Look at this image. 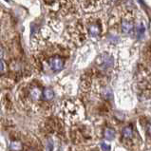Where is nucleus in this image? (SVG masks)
I'll list each match as a JSON object with an SVG mask.
<instances>
[{"mask_svg":"<svg viewBox=\"0 0 151 151\" xmlns=\"http://www.w3.org/2000/svg\"><path fill=\"white\" fill-rule=\"evenodd\" d=\"M101 147L104 151H110V145H107L106 143H102L101 144Z\"/></svg>","mask_w":151,"mask_h":151,"instance_id":"obj_12","label":"nucleus"},{"mask_svg":"<svg viewBox=\"0 0 151 151\" xmlns=\"http://www.w3.org/2000/svg\"><path fill=\"white\" fill-rule=\"evenodd\" d=\"M29 95H31V98L33 101H38L42 96V91L40 90V88H32L31 92H29Z\"/></svg>","mask_w":151,"mask_h":151,"instance_id":"obj_5","label":"nucleus"},{"mask_svg":"<svg viewBox=\"0 0 151 151\" xmlns=\"http://www.w3.org/2000/svg\"><path fill=\"white\" fill-rule=\"evenodd\" d=\"M145 29L143 26V24H140L139 26H138V27H137V35H138V37L141 38L142 36H143L144 33H145Z\"/></svg>","mask_w":151,"mask_h":151,"instance_id":"obj_11","label":"nucleus"},{"mask_svg":"<svg viewBox=\"0 0 151 151\" xmlns=\"http://www.w3.org/2000/svg\"><path fill=\"white\" fill-rule=\"evenodd\" d=\"M88 32H89V35L91 37H97L100 35V32H101V28L100 26L96 23H93V24H90L89 27H88Z\"/></svg>","mask_w":151,"mask_h":151,"instance_id":"obj_3","label":"nucleus"},{"mask_svg":"<svg viewBox=\"0 0 151 151\" xmlns=\"http://www.w3.org/2000/svg\"><path fill=\"white\" fill-rule=\"evenodd\" d=\"M121 28H122V32L124 33H130L133 29H134V26H133V23L131 21H128V20H124L122 22V25H121Z\"/></svg>","mask_w":151,"mask_h":151,"instance_id":"obj_4","label":"nucleus"},{"mask_svg":"<svg viewBox=\"0 0 151 151\" xmlns=\"http://www.w3.org/2000/svg\"><path fill=\"white\" fill-rule=\"evenodd\" d=\"M10 148L12 151H20L22 149V145H21L19 142H12L10 145Z\"/></svg>","mask_w":151,"mask_h":151,"instance_id":"obj_9","label":"nucleus"},{"mask_svg":"<svg viewBox=\"0 0 151 151\" xmlns=\"http://www.w3.org/2000/svg\"><path fill=\"white\" fill-rule=\"evenodd\" d=\"M122 134L124 138H127V139H129V138H131L133 136V130L130 127H126L122 131Z\"/></svg>","mask_w":151,"mask_h":151,"instance_id":"obj_8","label":"nucleus"},{"mask_svg":"<svg viewBox=\"0 0 151 151\" xmlns=\"http://www.w3.org/2000/svg\"><path fill=\"white\" fill-rule=\"evenodd\" d=\"M4 68H5V67H4V64H3V62L0 61V73L4 71Z\"/></svg>","mask_w":151,"mask_h":151,"instance_id":"obj_13","label":"nucleus"},{"mask_svg":"<svg viewBox=\"0 0 151 151\" xmlns=\"http://www.w3.org/2000/svg\"><path fill=\"white\" fill-rule=\"evenodd\" d=\"M43 96L46 99V100H51L53 97H54V92L53 90L50 88H47L44 89V91H43Z\"/></svg>","mask_w":151,"mask_h":151,"instance_id":"obj_7","label":"nucleus"},{"mask_svg":"<svg viewBox=\"0 0 151 151\" xmlns=\"http://www.w3.org/2000/svg\"><path fill=\"white\" fill-rule=\"evenodd\" d=\"M97 65L99 67H101L104 70H107V68H110L113 66V58L111 57L109 54L107 53H104L101 54L99 57L97 58Z\"/></svg>","mask_w":151,"mask_h":151,"instance_id":"obj_1","label":"nucleus"},{"mask_svg":"<svg viewBox=\"0 0 151 151\" xmlns=\"http://www.w3.org/2000/svg\"><path fill=\"white\" fill-rule=\"evenodd\" d=\"M50 67L54 71H59L64 68V60L60 57H52L49 61Z\"/></svg>","mask_w":151,"mask_h":151,"instance_id":"obj_2","label":"nucleus"},{"mask_svg":"<svg viewBox=\"0 0 151 151\" xmlns=\"http://www.w3.org/2000/svg\"><path fill=\"white\" fill-rule=\"evenodd\" d=\"M3 56H4V51L1 48H0V59H2Z\"/></svg>","mask_w":151,"mask_h":151,"instance_id":"obj_14","label":"nucleus"},{"mask_svg":"<svg viewBox=\"0 0 151 151\" xmlns=\"http://www.w3.org/2000/svg\"><path fill=\"white\" fill-rule=\"evenodd\" d=\"M102 94H103V96L105 97L106 99H112V97H113V95H112V91L109 89V88H106L105 89L103 90L102 91Z\"/></svg>","mask_w":151,"mask_h":151,"instance_id":"obj_10","label":"nucleus"},{"mask_svg":"<svg viewBox=\"0 0 151 151\" xmlns=\"http://www.w3.org/2000/svg\"><path fill=\"white\" fill-rule=\"evenodd\" d=\"M116 132L114 129L112 128H106L105 131H104V137L106 138V140H113L115 138Z\"/></svg>","mask_w":151,"mask_h":151,"instance_id":"obj_6","label":"nucleus"}]
</instances>
